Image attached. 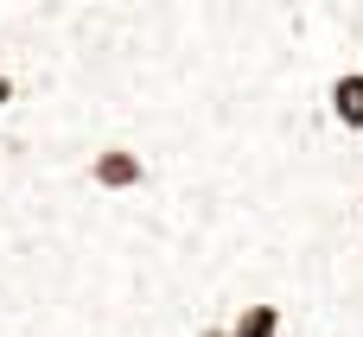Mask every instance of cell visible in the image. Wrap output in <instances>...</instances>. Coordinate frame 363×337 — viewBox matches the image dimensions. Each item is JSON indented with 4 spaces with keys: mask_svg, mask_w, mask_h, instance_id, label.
Wrapping results in <instances>:
<instances>
[{
    "mask_svg": "<svg viewBox=\"0 0 363 337\" xmlns=\"http://www.w3.org/2000/svg\"><path fill=\"white\" fill-rule=\"evenodd\" d=\"M198 337H230V325H204V331H198Z\"/></svg>",
    "mask_w": 363,
    "mask_h": 337,
    "instance_id": "5",
    "label": "cell"
},
{
    "mask_svg": "<svg viewBox=\"0 0 363 337\" xmlns=\"http://www.w3.org/2000/svg\"><path fill=\"white\" fill-rule=\"evenodd\" d=\"M6 102H13V76H0V108H6Z\"/></svg>",
    "mask_w": 363,
    "mask_h": 337,
    "instance_id": "4",
    "label": "cell"
},
{
    "mask_svg": "<svg viewBox=\"0 0 363 337\" xmlns=\"http://www.w3.org/2000/svg\"><path fill=\"white\" fill-rule=\"evenodd\" d=\"M281 337H287V331H281Z\"/></svg>",
    "mask_w": 363,
    "mask_h": 337,
    "instance_id": "6",
    "label": "cell"
},
{
    "mask_svg": "<svg viewBox=\"0 0 363 337\" xmlns=\"http://www.w3.org/2000/svg\"><path fill=\"white\" fill-rule=\"evenodd\" d=\"M325 102H332L338 127H351V134H363V70H345V76H332Z\"/></svg>",
    "mask_w": 363,
    "mask_h": 337,
    "instance_id": "2",
    "label": "cell"
},
{
    "mask_svg": "<svg viewBox=\"0 0 363 337\" xmlns=\"http://www.w3.org/2000/svg\"><path fill=\"white\" fill-rule=\"evenodd\" d=\"M89 178H96L102 191H134V185L147 178V159H140L134 147H102V153L89 159Z\"/></svg>",
    "mask_w": 363,
    "mask_h": 337,
    "instance_id": "1",
    "label": "cell"
},
{
    "mask_svg": "<svg viewBox=\"0 0 363 337\" xmlns=\"http://www.w3.org/2000/svg\"><path fill=\"white\" fill-rule=\"evenodd\" d=\"M281 331H287L281 306H242L236 325H230V337H281Z\"/></svg>",
    "mask_w": 363,
    "mask_h": 337,
    "instance_id": "3",
    "label": "cell"
}]
</instances>
